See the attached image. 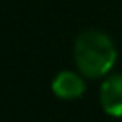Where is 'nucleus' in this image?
<instances>
[{
  "mask_svg": "<svg viewBox=\"0 0 122 122\" xmlns=\"http://www.w3.org/2000/svg\"><path fill=\"white\" fill-rule=\"evenodd\" d=\"M77 70L85 79L105 77L117 62V49L112 39L99 30H84L74 44Z\"/></svg>",
  "mask_w": 122,
  "mask_h": 122,
  "instance_id": "obj_1",
  "label": "nucleus"
},
{
  "mask_svg": "<svg viewBox=\"0 0 122 122\" xmlns=\"http://www.w3.org/2000/svg\"><path fill=\"white\" fill-rule=\"evenodd\" d=\"M50 89L54 92L55 97L62 99V100H75V99H80L84 94H85V80H84V75L80 72H74V70H60L52 84H50Z\"/></svg>",
  "mask_w": 122,
  "mask_h": 122,
  "instance_id": "obj_2",
  "label": "nucleus"
},
{
  "mask_svg": "<svg viewBox=\"0 0 122 122\" xmlns=\"http://www.w3.org/2000/svg\"><path fill=\"white\" fill-rule=\"evenodd\" d=\"M102 110L110 117H122V74L109 75L99 90Z\"/></svg>",
  "mask_w": 122,
  "mask_h": 122,
  "instance_id": "obj_3",
  "label": "nucleus"
}]
</instances>
